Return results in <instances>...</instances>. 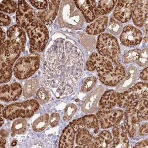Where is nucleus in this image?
Returning a JSON list of instances; mask_svg holds the SVG:
<instances>
[{"label": "nucleus", "mask_w": 148, "mask_h": 148, "mask_svg": "<svg viewBox=\"0 0 148 148\" xmlns=\"http://www.w3.org/2000/svg\"><path fill=\"white\" fill-rule=\"evenodd\" d=\"M119 93L110 90L106 91L101 97L99 101V108L100 110H111L114 108L117 103Z\"/></svg>", "instance_id": "obj_24"}, {"label": "nucleus", "mask_w": 148, "mask_h": 148, "mask_svg": "<svg viewBox=\"0 0 148 148\" xmlns=\"http://www.w3.org/2000/svg\"><path fill=\"white\" fill-rule=\"evenodd\" d=\"M113 145L112 147H129V139L127 133L122 126H115L112 130Z\"/></svg>", "instance_id": "obj_23"}, {"label": "nucleus", "mask_w": 148, "mask_h": 148, "mask_svg": "<svg viewBox=\"0 0 148 148\" xmlns=\"http://www.w3.org/2000/svg\"><path fill=\"white\" fill-rule=\"evenodd\" d=\"M49 121V116L48 114H45L37 119L33 123L32 128L34 131L39 132L46 129L47 126Z\"/></svg>", "instance_id": "obj_32"}, {"label": "nucleus", "mask_w": 148, "mask_h": 148, "mask_svg": "<svg viewBox=\"0 0 148 148\" xmlns=\"http://www.w3.org/2000/svg\"><path fill=\"white\" fill-rule=\"evenodd\" d=\"M18 6L16 1H1V11H4L5 13L11 14L16 11Z\"/></svg>", "instance_id": "obj_36"}, {"label": "nucleus", "mask_w": 148, "mask_h": 148, "mask_svg": "<svg viewBox=\"0 0 148 148\" xmlns=\"http://www.w3.org/2000/svg\"><path fill=\"white\" fill-rule=\"evenodd\" d=\"M103 91L104 88L99 87L92 90L87 95L82 106V110L84 113H92L95 112Z\"/></svg>", "instance_id": "obj_20"}, {"label": "nucleus", "mask_w": 148, "mask_h": 148, "mask_svg": "<svg viewBox=\"0 0 148 148\" xmlns=\"http://www.w3.org/2000/svg\"><path fill=\"white\" fill-rule=\"evenodd\" d=\"M98 53L108 58L116 65H119L120 47L115 37L108 33H103L98 37L97 42Z\"/></svg>", "instance_id": "obj_6"}, {"label": "nucleus", "mask_w": 148, "mask_h": 148, "mask_svg": "<svg viewBox=\"0 0 148 148\" xmlns=\"http://www.w3.org/2000/svg\"><path fill=\"white\" fill-rule=\"evenodd\" d=\"M1 45H3L4 44V43L5 42V32L3 31V30L2 29H1Z\"/></svg>", "instance_id": "obj_47"}, {"label": "nucleus", "mask_w": 148, "mask_h": 148, "mask_svg": "<svg viewBox=\"0 0 148 148\" xmlns=\"http://www.w3.org/2000/svg\"><path fill=\"white\" fill-rule=\"evenodd\" d=\"M60 120V116L58 113H53L49 118V123L51 126L55 127L58 125Z\"/></svg>", "instance_id": "obj_42"}, {"label": "nucleus", "mask_w": 148, "mask_h": 148, "mask_svg": "<svg viewBox=\"0 0 148 148\" xmlns=\"http://www.w3.org/2000/svg\"><path fill=\"white\" fill-rule=\"evenodd\" d=\"M138 70L135 66H130L126 71V75L117 84L116 90L119 92L125 91L134 84L137 78Z\"/></svg>", "instance_id": "obj_25"}, {"label": "nucleus", "mask_w": 148, "mask_h": 148, "mask_svg": "<svg viewBox=\"0 0 148 148\" xmlns=\"http://www.w3.org/2000/svg\"><path fill=\"white\" fill-rule=\"evenodd\" d=\"M0 20H1V26H7L11 23V18L3 13L0 14Z\"/></svg>", "instance_id": "obj_43"}, {"label": "nucleus", "mask_w": 148, "mask_h": 148, "mask_svg": "<svg viewBox=\"0 0 148 148\" xmlns=\"http://www.w3.org/2000/svg\"><path fill=\"white\" fill-rule=\"evenodd\" d=\"M145 30H146V34H147V23H146V25H145Z\"/></svg>", "instance_id": "obj_50"}, {"label": "nucleus", "mask_w": 148, "mask_h": 148, "mask_svg": "<svg viewBox=\"0 0 148 148\" xmlns=\"http://www.w3.org/2000/svg\"><path fill=\"white\" fill-rule=\"evenodd\" d=\"M136 1H119L113 12L115 20L120 23L129 21L132 15L133 10Z\"/></svg>", "instance_id": "obj_13"}, {"label": "nucleus", "mask_w": 148, "mask_h": 148, "mask_svg": "<svg viewBox=\"0 0 148 148\" xmlns=\"http://www.w3.org/2000/svg\"><path fill=\"white\" fill-rule=\"evenodd\" d=\"M7 36L11 43L20 51L25 50L26 44V36L23 29L18 25L10 27L7 30Z\"/></svg>", "instance_id": "obj_15"}, {"label": "nucleus", "mask_w": 148, "mask_h": 148, "mask_svg": "<svg viewBox=\"0 0 148 148\" xmlns=\"http://www.w3.org/2000/svg\"><path fill=\"white\" fill-rule=\"evenodd\" d=\"M39 85V80L31 79L28 80L24 85L23 95L26 98L32 97L36 91Z\"/></svg>", "instance_id": "obj_31"}, {"label": "nucleus", "mask_w": 148, "mask_h": 148, "mask_svg": "<svg viewBox=\"0 0 148 148\" xmlns=\"http://www.w3.org/2000/svg\"><path fill=\"white\" fill-rule=\"evenodd\" d=\"M74 3L81 12L87 22H92L99 17L97 10V1L85 0V1H74Z\"/></svg>", "instance_id": "obj_19"}, {"label": "nucleus", "mask_w": 148, "mask_h": 148, "mask_svg": "<svg viewBox=\"0 0 148 148\" xmlns=\"http://www.w3.org/2000/svg\"><path fill=\"white\" fill-rule=\"evenodd\" d=\"M39 108V103L35 100H27L21 103L12 104L4 110V117L8 120L17 118H29Z\"/></svg>", "instance_id": "obj_7"}, {"label": "nucleus", "mask_w": 148, "mask_h": 148, "mask_svg": "<svg viewBox=\"0 0 148 148\" xmlns=\"http://www.w3.org/2000/svg\"><path fill=\"white\" fill-rule=\"evenodd\" d=\"M142 38V33L138 29L132 25H127L123 28L120 39L124 46L132 47L138 45Z\"/></svg>", "instance_id": "obj_14"}, {"label": "nucleus", "mask_w": 148, "mask_h": 148, "mask_svg": "<svg viewBox=\"0 0 148 148\" xmlns=\"http://www.w3.org/2000/svg\"><path fill=\"white\" fill-rule=\"evenodd\" d=\"M147 123H145V124L142 125L139 129V134L142 136H147L148 133V125Z\"/></svg>", "instance_id": "obj_44"}, {"label": "nucleus", "mask_w": 148, "mask_h": 148, "mask_svg": "<svg viewBox=\"0 0 148 148\" xmlns=\"http://www.w3.org/2000/svg\"><path fill=\"white\" fill-rule=\"evenodd\" d=\"M140 78L143 81H147L148 74H147V68L146 67L140 74Z\"/></svg>", "instance_id": "obj_46"}, {"label": "nucleus", "mask_w": 148, "mask_h": 148, "mask_svg": "<svg viewBox=\"0 0 148 148\" xmlns=\"http://www.w3.org/2000/svg\"><path fill=\"white\" fill-rule=\"evenodd\" d=\"M22 91L21 85L18 83L1 86V100L5 102L16 101L20 97Z\"/></svg>", "instance_id": "obj_21"}, {"label": "nucleus", "mask_w": 148, "mask_h": 148, "mask_svg": "<svg viewBox=\"0 0 148 148\" xmlns=\"http://www.w3.org/2000/svg\"><path fill=\"white\" fill-rule=\"evenodd\" d=\"M86 67L90 71L96 70L98 72H107L112 71L114 65L112 62L108 58L98 52H94L89 57L86 64Z\"/></svg>", "instance_id": "obj_11"}, {"label": "nucleus", "mask_w": 148, "mask_h": 148, "mask_svg": "<svg viewBox=\"0 0 148 148\" xmlns=\"http://www.w3.org/2000/svg\"><path fill=\"white\" fill-rule=\"evenodd\" d=\"M126 75L125 69L121 65L114 66L112 71L107 72H98L100 81L104 85L113 87L117 85Z\"/></svg>", "instance_id": "obj_12"}, {"label": "nucleus", "mask_w": 148, "mask_h": 148, "mask_svg": "<svg viewBox=\"0 0 148 148\" xmlns=\"http://www.w3.org/2000/svg\"><path fill=\"white\" fill-rule=\"evenodd\" d=\"M147 97V84L139 82L127 91L119 93L117 104L120 108H126L133 103Z\"/></svg>", "instance_id": "obj_9"}, {"label": "nucleus", "mask_w": 148, "mask_h": 148, "mask_svg": "<svg viewBox=\"0 0 148 148\" xmlns=\"http://www.w3.org/2000/svg\"><path fill=\"white\" fill-rule=\"evenodd\" d=\"M21 51L12 45L9 40H6L1 48L0 73L1 84L8 82L12 77V68L20 55Z\"/></svg>", "instance_id": "obj_5"}, {"label": "nucleus", "mask_w": 148, "mask_h": 148, "mask_svg": "<svg viewBox=\"0 0 148 148\" xmlns=\"http://www.w3.org/2000/svg\"><path fill=\"white\" fill-rule=\"evenodd\" d=\"M134 147H148V140L145 139L143 140H142L138 143H137L134 146Z\"/></svg>", "instance_id": "obj_45"}, {"label": "nucleus", "mask_w": 148, "mask_h": 148, "mask_svg": "<svg viewBox=\"0 0 148 148\" xmlns=\"http://www.w3.org/2000/svg\"><path fill=\"white\" fill-rule=\"evenodd\" d=\"M148 13V1L140 0L135 3L133 13L132 20L134 25L142 27L147 21Z\"/></svg>", "instance_id": "obj_18"}, {"label": "nucleus", "mask_w": 148, "mask_h": 148, "mask_svg": "<svg viewBox=\"0 0 148 148\" xmlns=\"http://www.w3.org/2000/svg\"><path fill=\"white\" fill-rule=\"evenodd\" d=\"M147 101L141 99L131 104L125 113V128L130 138H133L142 120H147Z\"/></svg>", "instance_id": "obj_2"}, {"label": "nucleus", "mask_w": 148, "mask_h": 148, "mask_svg": "<svg viewBox=\"0 0 148 148\" xmlns=\"http://www.w3.org/2000/svg\"><path fill=\"white\" fill-rule=\"evenodd\" d=\"M75 130L70 125L63 131L59 140V147H72L75 136Z\"/></svg>", "instance_id": "obj_28"}, {"label": "nucleus", "mask_w": 148, "mask_h": 148, "mask_svg": "<svg viewBox=\"0 0 148 148\" xmlns=\"http://www.w3.org/2000/svg\"><path fill=\"white\" fill-rule=\"evenodd\" d=\"M29 3L38 10H45L48 5V1H30Z\"/></svg>", "instance_id": "obj_41"}, {"label": "nucleus", "mask_w": 148, "mask_h": 148, "mask_svg": "<svg viewBox=\"0 0 148 148\" xmlns=\"http://www.w3.org/2000/svg\"><path fill=\"white\" fill-rule=\"evenodd\" d=\"M123 29L122 24L112 17L110 20L108 24V30L113 35H118L120 33Z\"/></svg>", "instance_id": "obj_37"}, {"label": "nucleus", "mask_w": 148, "mask_h": 148, "mask_svg": "<svg viewBox=\"0 0 148 148\" xmlns=\"http://www.w3.org/2000/svg\"><path fill=\"white\" fill-rule=\"evenodd\" d=\"M138 64L140 66H146L148 62V55H147V49H144L141 51L140 55L137 60Z\"/></svg>", "instance_id": "obj_40"}, {"label": "nucleus", "mask_w": 148, "mask_h": 148, "mask_svg": "<svg viewBox=\"0 0 148 148\" xmlns=\"http://www.w3.org/2000/svg\"><path fill=\"white\" fill-rule=\"evenodd\" d=\"M97 84V78L95 77H90L86 79L82 86L81 90L83 92L90 91Z\"/></svg>", "instance_id": "obj_39"}, {"label": "nucleus", "mask_w": 148, "mask_h": 148, "mask_svg": "<svg viewBox=\"0 0 148 148\" xmlns=\"http://www.w3.org/2000/svg\"><path fill=\"white\" fill-rule=\"evenodd\" d=\"M83 57L79 49L71 42L58 38L45 52L43 81L58 97L69 95L82 72Z\"/></svg>", "instance_id": "obj_1"}, {"label": "nucleus", "mask_w": 148, "mask_h": 148, "mask_svg": "<svg viewBox=\"0 0 148 148\" xmlns=\"http://www.w3.org/2000/svg\"><path fill=\"white\" fill-rule=\"evenodd\" d=\"M60 1H48L47 7L36 13V17L46 25H50L55 20L60 4Z\"/></svg>", "instance_id": "obj_17"}, {"label": "nucleus", "mask_w": 148, "mask_h": 148, "mask_svg": "<svg viewBox=\"0 0 148 148\" xmlns=\"http://www.w3.org/2000/svg\"><path fill=\"white\" fill-rule=\"evenodd\" d=\"M51 92L45 88H40L36 94L37 101L40 104H44L49 101L51 98Z\"/></svg>", "instance_id": "obj_34"}, {"label": "nucleus", "mask_w": 148, "mask_h": 148, "mask_svg": "<svg viewBox=\"0 0 148 148\" xmlns=\"http://www.w3.org/2000/svg\"><path fill=\"white\" fill-rule=\"evenodd\" d=\"M113 138L109 132L104 130L95 137L94 147H112Z\"/></svg>", "instance_id": "obj_29"}, {"label": "nucleus", "mask_w": 148, "mask_h": 148, "mask_svg": "<svg viewBox=\"0 0 148 148\" xmlns=\"http://www.w3.org/2000/svg\"><path fill=\"white\" fill-rule=\"evenodd\" d=\"M1 145H0V147H5V143H6V140H5V139L3 138V137H2V136H1Z\"/></svg>", "instance_id": "obj_48"}, {"label": "nucleus", "mask_w": 148, "mask_h": 148, "mask_svg": "<svg viewBox=\"0 0 148 148\" xmlns=\"http://www.w3.org/2000/svg\"><path fill=\"white\" fill-rule=\"evenodd\" d=\"M26 127L27 121L25 119H17L13 122L11 130L13 134H21L26 132Z\"/></svg>", "instance_id": "obj_33"}, {"label": "nucleus", "mask_w": 148, "mask_h": 148, "mask_svg": "<svg viewBox=\"0 0 148 148\" xmlns=\"http://www.w3.org/2000/svg\"><path fill=\"white\" fill-rule=\"evenodd\" d=\"M33 8L26 1H18V8L16 14V21L18 25L24 28L28 23L35 18Z\"/></svg>", "instance_id": "obj_16"}, {"label": "nucleus", "mask_w": 148, "mask_h": 148, "mask_svg": "<svg viewBox=\"0 0 148 148\" xmlns=\"http://www.w3.org/2000/svg\"><path fill=\"white\" fill-rule=\"evenodd\" d=\"M77 107L74 104H69L65 109L64 120L68 121L71 120L77 111Z\"/></svg>", "instance_id": "obj_38"}, {"label": "nucleus", "mask_w": 148, "mask_h": 148, "mask_svg": "<svg viewBox=\"0 0 148 148\" xmlns=\"http://www.w3.org/2000/svg\"><path fill=\"white\" fill-rule=\"evenodd\" d=\"M30 40V52H42L48 42L49 33L47 28L39 20L34 18L24 27Z\"/></svg>", "instance_id": "obj_3"}, {"label": "nucleus", "mask_w": 148, "mask_h": 148, "mask_svg": "<svg viewBox=\"0 0 148 148\" xmlns=\"http://www.w3.org/2000/svg\"><path fill=\"white\" fill-rule=\"evenodd\" d=\"M140 52L141 51L138 49H134V50L128 51L123 55V62L125 64H127L137 60L140 55Z\"/></svg>", "instance_id": "obj_35"}, {"label": "nucleus", "mask_w": 148, "mask_h": 148, "mask_svg": "<svg viewBox=\"0 0 148 148\" xmlns=\"http://www.w3.org/2000/svg\"><path fill=\"white\" fill-rule=\"evenodd\" d=\"M39 55L23 57L18 59L14 66V76L19 79H24L32 76L40 66Z\"/></svg>", "instance_id": "obj_8"}, {"label": "nucleus", "mask_w": 148, "mask_h": 148, "mask_svg": "<svg viewBox=\"0 0 148 148\" xmlns=\"http://www.w3.org/2000/svg\"><path fill=\"white\" fill-rule=\"evenodd\" d=\"M108 26V17L101 16L90 24L86 29V32L90 35H96L103 32Z\"/></svg>", "instance_id": "obj_27"}, {"label": "nucleus", "mask_w": 148, "mask_h": 148, "mask_svg": "<svg viewBox=\"0 0 148 148\" xmlns=\"http://www.w3.org/2000/svg\"><path fill=\"white\" fill-rule=\"evenodd\" d=\"M117 1H100L97 2V10L98 16H104L110 13L114 7Z\"/></svg>", "instance_id": "obj_30"}, {"label": "nucleus", "mask_w": 148, "mask_h": 148, "mask_svg": "<svg viewBox=\"0 0 148 148\" xmlns=\"http://www.w3.org/2000/svg\"><path fill=\"white\" fill-rule=\"evenodd\" d=\"M8 135V133H7V132H6L4 130H1V136L3 137V138H5V137L7 136Z\"/></svg>", "instance_id": "obj_49"}, {"label": "nucleus", "mask_w": 148, "mask_h": 148, "mask_svg": "<svg viewBox=\"0 0 148 148\" xmlns=\"http://www.w3.org/2000/svg\"><path fill=\"white\" fill-rule=\"evenodd\" d=\"M77 132L76 143L80 147H94L95 137L87 129H81Z\"/></svg>", "instance_id": "obj_26"}, {"label": "nucleus", "mask_w": 148, "mask_h": 148, "mask_svg": "<svg viewBox=\"0 0 148 148\" xmlns=\"http://www.w3.org/2000/svg\"><path fill=\"white\" fill-rule=\"evenodd\" d=\"M59 23L61 26L69 29H80L84 24V16L73 1L60 2Z\"/></svg>", "instance_id": "obj_4"}, {"label": "nucleus", "mask_w": 148, "mask_h": 148, "mask_svg": "<svg viewBox=\"0 0 148 148\" xmlns=\"http://www.w3.org/2000/svg\"><path fill=\"white\" fill-rule=\"evenodd\" d=\"M75 132L81 129H99V121L97 117L93 114L85 116L77 120L72 121L70 124Z\"/></svg>", "instance_id": "obj_22"}, {"label": "nucleus", "mask_w": 148, "mask_h": 148, "mask_svg": "<svg viewBox=\"0 0 148 148\" xmlns=\"http://www.w3.org/2000/svg\"><path fill=\"white\" fill-rule=\"evenodd\" d=\"M123 112L119 109L100 110L97 113V119L103 129H108L117 125L123 119Z\"/></svg>", "instance_id": "obj_10"}]
</instances>
